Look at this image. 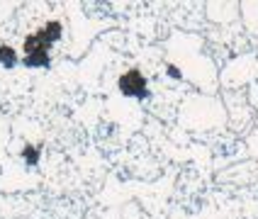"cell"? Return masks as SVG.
<instances>
[{
  "label": "cell",
  "instance_id": "obj_5",
  "mask_svg": "<svg viewBox=\"0 0 258 219\" xmlns=\"http://www.w3.org/2000/svg\"><path fill=\"white\" fill-rule=\"evenodd\" d=\"M168 73H171L173 78H178V76H180V73H178V68H173V66H171V68H168Z\"/></svg>",
  "mask_w": 258,
  "mask_h": 219
},
{
  "label": "cell",
  "instance_id": "obj_3",
  "mask_svg": "<svg viewBox=\"0 0 258 219\" xmlns=\"http://www.w3.org/2000/svg\"><path fill=\"white\" fill-rule=\"evenodd\" d=\"M0 63H3V66H15V63H17V56H15L13 46H0Z\"/></svg>",
  "mask_w": 258,
  "mask_h": 219
},
{
  "label": "cell",
  "instance_id": "obj_2",
  "mask_svg": "<svg viewBox=\"0 0 258 219\" xmlns=\"http://www.w3.org/2000/svg\"><path fill=\"white\" fill-rule=\"evenodd\" d=\"M119 90L124 95H132V98H146L149 88H146V78H144L139 71H129L119 78Z\"/></svg>",
  "mask_w": 258,
  "mask_h": 219
},
{
  "label": "cell",
  "instance_id": "obj_4",
  "mask_svg": "<svg viewBox=\"0 0 258 219\" xmlns=\"http://www.w3.org/2000/svg\"><path fill=\"white\" fill-rule=\"evenodd\" d=\"M22 159L27 161L29 166H34V163L39 161V149H34V146H25V151H22Z\"/></svg>",
  "mask_w": 258,
  "mask_h": 219
},
{
  "label": "cell",
  "instance_id": "obj_1",
  "mask_svg": "<svg viewBox=\"0 0 258 219\" xmlns=\"http://www.w3.org/2000/svg\"><path fill=\"white\" fill-rule=\"evenodd\" d=\"M61 37V25L58 22H49L42 32L37 34H29L25 39V51H27V58L25 63L27 66H46L49 63V46Z\"/></svg>",
  "mask_w": 258,
  "mask_h": 219
}]
</instances>
